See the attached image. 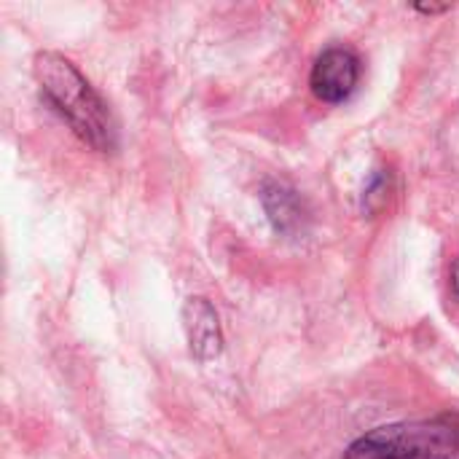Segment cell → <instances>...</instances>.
I'll list each match as a JSON object with an SVG mask.
<instances>
[{"label": "cell", "instance_id": "obj_1", "mask_svg": "<svg viewBox=\"0 0 459 459\" xmlns=\"http://www.w3.org/2000/svg\"><path fill=\"white\" fill-rule=\"evenodd\" d=\"M32 70L40 91L62 113L70 129L97 153H113L118 145L116 121L105 100L78 73V67L56 51H40Z\"/></svg>", "mask_w": 459, "mask_h": 459}, {"label": "cell", "instance_id": "obj_2", "mask_svg": "<svg viewBox=\"0 0 459 459\" xmlns=\"http://www.w3.org/2000/svg\"><path fill=\"white\" fill-rule=\"evenodd\" d=\"M347 459H459V430L449 417L385 425L358 438Z\"/></svg>", "mask_w": 459, "mask_h": 459}, {"label": "cell", "instance_id": "obj_3", "mask_svg": "<svg viewBox=\"0 0 459 459\" xmlns=\"http://www.w3.org/2000/svg\"><path fill=\"white\" fill-rule=\"evenodd\" d=\"M360 81V59L355 51L344 48V46H333V48H325L315 67H312V75H309V86L315 91L317 100L323 102H344L355 86Z\"/></svg>", "mask_w": 459, "mask_h": 459}, {"label": "cell", "instance_id": "obj_4", "mask_svg": "<svg viewBox=\"0 0 459 459\" xmlns=\"http://www.w3.org/2000/svg\"><path fill=\"white\" fill-rule=\"evenodd\" d=\"M183 328L188 339V350L196 360H212L223 350V331L215 307L202 299L191 296L183 304Z\"/></svg>", "mask_w": 459, "mask_h": 459}, {"label": "cell", "instance_id": "obj_5", "mask_svg": "<svg viewBox=\"0 0 459 459\" xmlns=\"http://www.w3.org/2000/svg\"><path fill=\"white\" fill-rule=\"evenodd\" d=\"M261 202L269 215V223L282 237H301L309 223V210L296 188L282 180H269L261 188Z\"/></svg>", "mask_w": 459, "mask_h": 459}, {"label": "cell", "instance_id": "obj_6", "mask_svg": "<svg viewBox=\"0 0 459 459\" xmlns=\"http://www.w3.org/2000/svg\"><path fill=\"white\" fill-rule=\"evenodd\" d=\"M417 8H420L422 13H444V11H449V5H433V3H430V5H425V3H420Z\"/></svg>", "mask_w": 459, "mask_h": 459}, {"label": "cell", "instance_id": "obj_7", "mask_svg": "<svg viewBox=\"0 0 459 459\" xmlns=\"http://www.w3.org/2000/svg\"><path fill=\"white\" fill-rule=\"evenodd\" d=\"M452 288H455V293H457L459 299V258L457 264H455V269H452Z\"/></svg>", "mask_w": 459, "mask_h": 459}, {"label": "cell", "instance_id": "obj_8", "mask_svg": "<svg viewBox=\"0 0 459 459\" xmlns=\"http://www.w3.org/2000/svg\"><path fill=\"white\" fill-rule=\"evenodd\" d=\"M449 420H452V422L457 425V430H459V414H455V417H449Z\"/></svg>", "mask_w": 459, "mask_h": 459}]
</instances>
